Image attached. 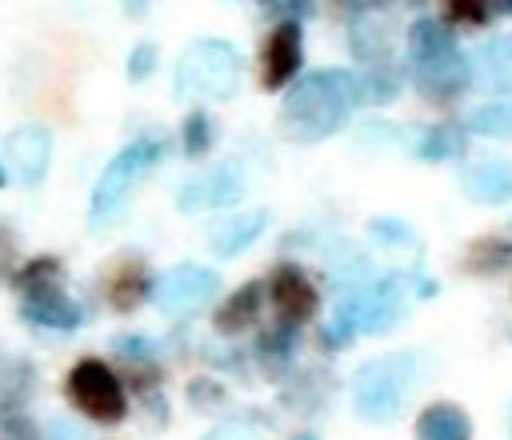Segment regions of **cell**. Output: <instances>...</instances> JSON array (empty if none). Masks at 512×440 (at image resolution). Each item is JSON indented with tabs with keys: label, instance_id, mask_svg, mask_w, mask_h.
I'll return each instance as SVG.
<instances>
[{
	"label": "cell",
	"instance_id": "cell-37",
	"mask_svg": "<svg viewBox=\"0 0 512 440\" xmlns=\"http://www.w3.org/2000/svg\"><path fill=\"white\" fill-rule=\"evenodd\" d=\"M352 4H356V8H360V4H384V0H352Z\"/></svg>",
	"mask_w": 512,
	"mask_h": 440
},
{
	"label": "cell",
	"instance_id": "cell-20",
	"mask_svg": "<svg viewBox=\"0 0 512 440\" xmlns=\"http://www.w3.org/2000/svg\"><path fill=\"white\" fill-rule=\"evenodd\" d=\"M464 128H472L480 136H512V100L508 104H480V108H472Z\"/></svg>",
	"mask_w": 512,
	"mask_h": 440
},
{
	"label": "cell",
	"instance_id": "cell-24",
	"mask_svg": "<svg viewBox=\"0 0 512 440\" xmlns=\"http://www.w3.org/2000/svg\"><path fill=\"white\" fill-rule=\"evenodd\" d=\"M396 92H400V80L392 72H384V68H372V72L360 76V104H384Z\"/></svg>",
	"mask_w": 512,
	"mask_h": 440
},
{
	"label": "cell",
	"instance_id": "cell-17",
	"mask_svg": "<svg viewBox=\"0 0 512 440\" xmlns=\"http://www.w3.org/2000/svg\"><path fill=\"white\" fill-rule=\"evenodd\" d=\"M152 276H148V268L140 264V260H132V264H120L116 272H112V280H108V300H112V308L116 312H132V308H140L148 296H152Z\"/></svg>",
	"mask_w": 512,
	"mask_h": 440
},
{
	"label": "cell",
	"instance_id": "cell-21",
	"mask_svg": "<svg viewBox=\"0 0 512 440\" xmlns=\"http://www.w3.org/2000/svg\"><path fill=\"white\" fill-rule=\"evenodd\" d=\"M460 148H464V136H460L456 124H436V128H428V132L420 136V144H416V152H420L424 160H448V156H456Z\"/></svg>",
	"mask_w": 512,
	"mask_h": 440
},
{
	"label": "cell",
	"instance_id": "cell-18",
	"mask_svg": "<svg viewBox=\"0 0 512 440\" xmlns=\"http://www.w3.org/2000/svg\"><path fill=\"white\" fill-rule=\"evenodd\" d=\"M472 424L456 404H428L416 420V440H468Z\"/></svg>",
	"mask_w": 512,
	"mask_h": 440
},
{
	"label": "cell",
	"instance_id": "cell-11",
	"mask_svg": "<svg viewBox=\"0 0 512 440\" xmlns=\"http://www.w3.org/2000/svg\"><path fill=\"white\" fill-rule=\"evenodd\" d=\"M460 188L472 200H480V204H504L512 196V164L508 160H496V156L476 160V164L464 168Z\"/></svg>",
	"mask_w": 512,
	"mask_h": 440
},
{
	"label": "cell",
	"instance_id": "cell-10",
	"mask_svg": "<svg viewBox=\"0 0 512 440\" xmlns=\"http://www.w3.org/2000/svg\"><path fill=\"white\" fill-rule=\"evenodd\" d=\"M244 192V180L236 164H220L208 176H196L192 184L180 188V212H200V208H232Z\"/></svg>",
	"mask_w": 512,
	"mask_h": 440
},
{
	"label": "cell",
	"instance_id": "cell-6",
	"mask_svg": "<svg viewBox=\"0 0 512 440\" xmlns=\"http://www.w3.org/2000/svg\"><path fill=\"white\" fill-rule=\"evenodd\" d=\"M216 288H220V280H216L212 268H204V264H176L172 272H164L156 280L152 300H156V308L164 316H192V312H200L216 296Z\"/></svg>",
	"mask_w": 512,
	"mask_h": 440
},
{
	"label": "cell",
	"instance_id": "cell-32",
	"mask_svg": "<svg viewBox=\"0 0 512 440\" xmlns=\"http://www.w3.org/2000/svg\"><path fill=\"white\" fill-rule=\"evenodd\" d=\"M188 396H192L200 408H208L212 400H220V388H216V384H208V380H196V384L188 388Z\"/></svg>",
	"mask_w": 512,
	"mask_h": 440
},
{
	"label": "cell",
	"instance_id": "cell-5",
	"mask_svg": "<svg viewBox=\"0 0 512 440\" xmlns=\"http://www.w3.org/2000/svg\"><path fill=\"white\" fill-rule=\"evenodd\" d=\"M68 396H72V404H76L84 416H92L96 424H116V420H124V412H128V396H124L116 372H112L104 360H92V356L80 360V364L68 372Z\"/></svg>",
	"mask_w": 512,
	"mask_h": 440
},
{
	"label": "cell",
	"instance_id": "cell-28",
	"mask_svg": "<svg viewBox=\"0 0 512 440\" xmlns=\"http://www.w3.org/2000/svg\"><path fill=\"white\" fill-rule=\"evenodd\" d=\"M0 440H40V432L24 412H16V416L0 420Z\"/></svg>",
	"mask_w": 512,
	"mask_h": 440
},
{
	"label": "cell",
	"instance_id": "cell-13",
	"mask_svg": "<svg viewBox=\"0 0 512 440\" xmlns=\"http://www.w3.org/2000/svg\"><path fill=\"white\" fill-rule=\"evenodd\" d=\"M268 228V212L264 208H248V212H232L212 228V252L216 256H240L260 232Z\"/></svg>",
	"mask_w": 512,
	"mask_h": 440
},
{
	"label": "cell",
	"instance_id": "cell-34",
	"mask_svg": "<svg viewBox=\"0 0 512 440\" xmlns=\"http://www.w3.org/2000/svg\"><path fill=\"white\" fill-rule=\"evenodd\" d=\"M148 4H152V0H124V12H128V16H144Z\"/></svg>",
	"mask_w": 512,
	"mask_h": 440
},
{
	"label": "cell",
	"instance_id": "cell-2",
	"mask_svg": "<svg viewBox=\"0 0 512 440\" xmlns=\"http://www.w3.org/2000/svg\"><path fill=\"white\" fill-rule=\"evenodd\" d=\"M240 52L228 40L200 36L184 48L176 60V96H196V100H228L240 88Z\"/></svg>",
	"mask_w": 512,
	"mask_h": 440
},
{
	"label": "cell",
	"instance_id": "cell-19",
	"mask_svg": "<svg viewBox=\"0 0 512 440\" xmlns=\"http://www.w3.org/2000/svg\"><path fill=\"white\" fill-rule=\"evenodd\" d=\"M480 84L492 92H512V36H500L480 48Z\"/></svg>",
	"mask_w": 512,
	"mask_h": 440
},
{
	"label": "cell",
	"instance_id": "cell-35",
	"mask_svg": "<svg viewBox=\"0 0 512 440\" xmlns=\"http://www.w3.org/2000/svg\"><path fill=\"white\" fill-rule=\"evenodd\" d=\"M4 184H8V168L0 164V188H4Z\"/></svg>",
	"mask_w": 512,
	"mask_h": 440
},
{
	"label": "cell",
	"instance_id": "cell-36",
	"mask_svg": "<svg viewBox=\"0 0 512 440\" xmlns=\"http://www.w3.org/2000/svg\"><path fill=\"white\" fill-rule=\"evenodd\" d=\"M292 440H316V436H312V432H300V436H292Z\"/></svg>",
	"mask_w": 512,
	"mask_h": 440
},
{
	"label": "cell",
	"instance_id": "cell-27",
	"mask_svg": "<svg viewBox=\"0 0 512 440\" xmlns=\"http://www.w3.org/2000/svg\"><path fill=\"white\" fill-rule=\"evenodd\" d=\"M152 68H156V48L152 44H136L128 52V80L132 84H144L152 76Z\"/></svg>",
	"mask_w": 512,
	"mask_h": 440
},
{
	"label": "cell",
	"instance_id": "cell-29",
	"mask_svg": "<svg viewBox=\"0 0 512 440\" xmlns=\"http://www.w3.org/2000/svg\"><path fill=\"white\" fill-rule=\"evenodd\" d=\"M444 4H448V16H456V20H468V24L488 20V0H444Z\"/></svg>",
	"mask_w": 512,
	"mask_h": 440
},
{
	"label": "cell",
	"instance_id": "cell-12",
	"mask_svg": "<svg viewBox=\"0 0 512 440\" xmlns=\"http://www.w3.org/2000/svg\"><path fill=\"white\" fill-rule=\"evenodd\" d=\"M24 320H32V324H44V328H76L80 324V308L64 296V288L60 284H48V288H36V292H28L24 296Z\"/></svg>",
	"mask_w": 512,
	"mask_h": 440
},
{
	"label": "cell",
	"instance_id": "cell-9",
	"mask_svg": "<svg viewBox=\"0 0 512 440\" xmlns=\"http://www.w3.org/2000/svg\"><path fill=\"white\" fill-rule=\"evenodd\" d=\"M268 296H272L280 320L292 324V328L304 324V320H312V312H316V304H320L316 284H312L308 272H300L296 264H284V268L272 272V280H268Z\"/></svg>",
	"mask_w": 512,
	"mask_h": 440
},
{
	"label": "cell",
	"instance_id": "cell-14",
	"mask_svg": "<svg viewBox=\"0 0 512 440\" xmlns=\"http://www.w3.org/2000/svg\"><path fill=\"white\" fill-rule=\"evenodd\" d=\"M416 80H420V92L432 96V100H452L468 88V60L460 52H452L448 60H436V64H424L416 68Z\"/></svg>",
	"mask_w": 512,
	"mask_h": 440
},
{
	"label": "cell",
	"instance_id": "cell-15",
	"mask_svg": "<svg viewBox=\"0 0 512 440\" xmlns=\"http://www.w3.org/2000/svg\"><path fill=\"white\" fill-rule=\"evenodd\" d=\"M260 300H264V288L256 284V280H248V284H240L220 308H216V332H224V336H236V332H244V328H252L256 324V316H260Z\"/></svg>",
	"mask_w": 512,
	"mask_h": 440
},
{
	"label": "cell",
	"instance_id": "cell-26",
	"mask_svg": "<svg viewBox=\"0 0 512 440\" xmlns=\"http://www.w3.org/2000/svg\"><path fill=\"white\" fill-rule=\"evenodd\" d=\"M512 260V248L508 244H500V240H480L472 252H468V264L476 268V272H492V268H504Z\"/></svg>",
	"mask_w": 512,
	"mask_h": 440
},
{
	"label": "cell",
	"instance_id": "cell-23",
	"mask_svg": "<svg viewBox=\"0 0 512 440\" xmlns=\"http://www.w3.org/2000/svg\"><path fill=\"white\" fill-rule=\"evenodd\" d=\"M48 284H60V260L56 256H36L32 264H24L16 272V288L28 296L36 288H48Z\"/></svg>",
	"mask_w": 512,
	"mask_h": 440
},
{
	"label": "cell",
	"instance_id": "cell-25",
	"mask_svg": "<svg viewBox=\"0 0 512 440\" xmlns=\"http://www.w3.org/2000/svg\"><path fill=\"white\" fill-rule=\"evenodd\" d=\"M292 348H296V332H292V324H284V320L260 336V356H264L268 364L288 360V356H292Z\"/></svg>",
	"mask_w": 512,
	"mask_h": 440
},
{
	"label": "cell",
	"instance_id": "cell-4",
	"mask_svg": "<svg viewBox=\"0 0 512 440\" xmlns=\"http://www.w3.org/2000/svg\"><path fill=\"white\" fill-rule=\"evenodd\" d=\"M408 380H412V356H384V360H372L356 372V384H352V400H356V412L364 420H392L404 404V392H408Z\"/></svg>",
	"mask_w": 512,
	"mask_h": 440
},
{
	"label": "cell",
	"instance_id": "cell-38",
	"mask_svg": "<svg viewBox=\"0 0 512 440\" xmlns=\"http://www.w3.org/2000/svg\"><path fill=\"white\" fill-rule=\"evenodd\" d=\"M500 4H504V8H512V0H500Z\"/></svg>",
	"mask_w": 512,
	"mask_h": 440
},
{
	"label": "cell",
	"instance_id": "cell-22",
	"mask_svg": "<svg viewBox=\"0 0 512 440\" xmlns=\"http://www.w3.org/2000/svg\"><path fill=\"white\" fill-rule=\"evenodd\" d=\"M212 140H216V132H212V116H208L204 108H192V112L184 116V128H180V144H184V152L196 160V156H204V152L212 148Z\"/></svg>",
	"mask_w": 512,
	"mask_h": 440
},
{
	"label": "cell",
	"instance_id": "cell-8",
	"mask_svg": "<svg viewBox=\"0 0 512 440\" xmlns=\"http://www.w3.org/2000/svg\"><path fill=\"white\" fill-rule=\"evenodd\" d=\"M4 160L20 184H40L52 160V136L44 124H20L4 136Z\"/></svg>",
	"mask_w": 512,
	"mask_h": 440
},
{
	"label": "cell",
	"instance_id": "cell-33",
	"mask_svg": "<svg viewBox=\"0 0 512 440\" xmlns=\"http://www.w3.org/2000/svg\"><path fill=\"white\" fill-rule=\"evenodd\" d=\"M204 440H256V436L244 432V428H220V432H212V436H204Z\"/></svg>",
	"mask_w": 512,
	"mask_h": 440
},
{
	"label": "cell",
	"instance_id": "cell-7",
	"mask_svg": "<svg viewBox=\"0 0 512 440\" xmlns=\"http://www.w3.org/2000/svg\"><path fill=\"white\" fill-rule=\"evenodd\" d=\"M300 56H304L300 24H296V20H280V24L264 36V48H260V84H264L268 92H276V88H284L288 80H296Z\"/></svg>",
	"mask_w": 512,
	"mask_h": 440
},
{
	"label": "cell",
	"instance_id": "cell-31",
	"mask_svg": "<svg viewBox=\"0 0 512 440\" xmlns=\"http://www.w3.org/2000/svg\"><path fill=\"white\" fill-rule=\"evenodd\" d=\"M48 440H88V436H84L80 424H72V420H52Z\"/></svg>",
	"mask_w": 512,
	"mask_h": 440
},
{
	"label": "cell",
	"instance_id": "cell-39",
	"mask_svg": "<svg viewBox=\"0 0 512 440\" xmlns=\"http://www.w3.org/2000/svg\"><path fill=\"white\" fill-rule=\"evenodd\" d=\"M508 432H512V412H508Z\"/></svg>",
	"mask_w": 512,
	"mask_h": 440
},
{
	"label": "cell",
	"instance_id": "cell-3",
	"mask_svg": "<svg viewBox=\"0 0 512 440\" xmlns=\"http://www.w3.org/2000/svg\"><path fill=\"white\" fill-rule=\"evenodd\" d=\"M164 152H168L164 140H136V144L120 148V152L104 164V172H100V180H96V188H92V212H88V220H92V224L116 220L120 208L128 204L132 188L140 184V176H144L152 164H160Z\"/></svg>",
	"mask_w": 512,
	"mask_h": 440
},
{
	"label": "cell",
	"instance_id": "cell-16",
	"mask_svg": "<svg viewBox=\"0 0 512 440\" xmlns=\"http://www.w3.org/2000/svg\"><path fill=\"white\" fill-rule=\"evenodd\" d=\"M452 52H456V44H452L448 24L424 16V20H416V24L408 28V56L416 60V68L436 64V60H448Z\"/></svg>",
	"mask_w": 512,
	"mask_h": 440
},
{
	"label": "cell",
	"instance_id": "cell-1",
	"mask_svg": "<svg viewBox=\"0 0 512 440\" xmlns=\"http://www.w3.org/2000/svg\"><path fill=\"white\" fill-rule=\"evenodd\" d=\"M356 104H360V76L344 68H320L288 88L280 108V128L296 144H316L340 132Z\"/></svg>",
	"mask_w": 512,
	"mask_h": 440
},
{
	"label": "cell",
	"instance_id": "cell-30",
	"mask_svg": "<svg viewBox=\"0 0 512 440\" xmlns=\"http://www.w3.org/2000/svg\"><path fill=\"white\" fill-rule=\"evenodd\" d=\"M268 8L284 20H296V16H308L312 12V0H268Z\"/></svg>",
	"mask_w": 512,
	"mask_h": 440
}]
</instances>
